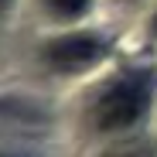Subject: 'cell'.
Returning <instances> with one entry per match:
<instances>
[{
    "label": "cell",
    "instance_id": "obj_1",
    "mask_svg": "<svg viewBox=\"0 0 157 157\" xmlns=\"http://www.w3.org/2000/svg\"><path fill=\"white\" fill-rule=\"evenodd\" d=\"M150 106V82L144 75H126L116 86H109L96 102V126L106 133L130 130Z\"/></svg>",
    "mask_w": 157,
    "mask_h": 157
},
{
    "label": "cell",
    "instance_id": "obj_5",
    "mask_svg": "<svg viewBox=\"0 0 157 157\" xmlns=\"http://www.w3.org/2000/svg\"><path fill=\"white\" fill-rule=\"evenodd\" d=\"M4 7H7V0H0V10H4Z\"/></svg>",
    "mask_w": 157,
    "mask_h": 157
},
{
    "label": "cell",
    "instance_id": "obj_3",
    "mask_svg": "<svg viewBox=\"0 0 157 157\" xmlns=\"http://www.w3.org/2000/svg\"><path fill=\"white\" fill-rule=\"evenodd\" d=\"M48 4V10L51 14H58V17H82L86 14V7H89V0H44Z\"/></svg>",
    "mask_w": 157,
    "mask_h": 157
},
{
    "label": "cell",
    "instance_id": "obj_4",
    "mask_svg": "<svg viewBox=\"0 0 157 157\" xmlns=\"http://www.w3.org/2000/svg\"><path fill=\"white\" fill-rule=\"evenodd\" d=\"M102 157H154V150L140 140H126V144H116L113 150H106Z\"/></svg>",
    "mask_w": 157,
    "mask_h": 157
},
{
    "label": "cell",
    "instance_id": "obj_6",
    "mask_svg": "<svg viewBox=\"0 0 157 157\" xmlns=\"http://www.w3.org/2000/svg\"><path fill=\"white\" fill-rule=\"evenodd\" d=\"M154 34H157V17H154Z\"/></svg>",
    "mask_w": 157,
    "mask_h": 157
},
{
    "label": "cell",
    "instance_id": "obj_2",
    "mask_svg": "<svg viewBox=\"0 0 157 157\" xmlns=\"http://www.w3.org/2000/svg\"><path fill=\"white\" fill-rule=\"evenodd\" d=\"M44 55L62 72H78V68H89L102 58V41L92 34H65V38L51 41L44 48Z\"/></svg>",
    "mask_w": 157,
    "mask_h": 157
}]
</instances>
